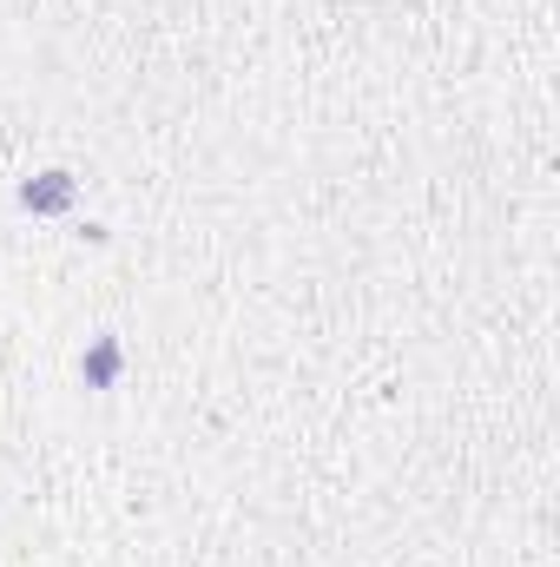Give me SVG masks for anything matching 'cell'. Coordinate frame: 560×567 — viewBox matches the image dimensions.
<instances>
[{"instance_id":"obj_2","label":"cell","mask_w":560,"mask_h":567,"mask_svg":"<svg viewBox=\"0 0 560 567\" xmlns=\"http://www.w3.org/2000/svg\"><path fill=\"white\" fill-rule=\"evenodd\" d=\"M80 370H86V383H93V390H106V383L120 377V343H113V337H100V343L86 350V363H80Z\"/></svg>"},{"instance_id":"obj_1","label":"cell","mask_w":560,"mask_h":567,"mask_svg":"<svg viewBox=\"0 0 560 567\" xmlns=\"http://www.w3.org/2000/svg\"><path fill=\"white\" fill-rule=\"evenodd\" d=\"M20 198H27V212H60V205H73V178L66 172H40Z\"/></svg>"}]
</instances>
